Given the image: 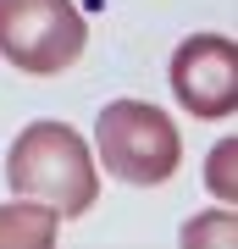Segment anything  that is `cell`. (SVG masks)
<instances>
[{"instance_id": "8992f818", "label": "cell", "mask_w": 238, "mask_h": 249, "mask_svg": "<svg viewBox=\"0 0 238 249\" xmlns=\"http://www.w3.org/2000/svg\"><path fill=\"white\" fill-rule=\"evenodd\" d=\"M233 160H238V144L233 139H221L216 150H211V160H205V183H211V194L221 199V205H233Z\"/></svg>"}, {"instance_id": "52a82bcc", "label": "cell", "mask_w": 238, "mask_h": 249, "mask_svg": "<svg viewBox=\"0 0 238 249\" xmlns=\"http://www.w3.org/2000/svg\"><path fill=\"white\" fill-rule=\"evenodd\" d=\"M205 238H211V244H233V216L221 211L216 222H188L183 227V244H205Z\"/></svg>"}, {"instance_id": "5b68a950", "label": "cell", "mask_w": 238, "mask_h": 249, "mask_svg": "<svg viewBox=\"0 0 238 249\" xmlns=\"http://www.w3.org/2000/svg\"><path fill=\"white\" fill-rule=\"evenodd\" d=\"M55 227H61V216L39 199L17 194L11 205H0V249H50Z\"/></svg>"}, {"instance_id": "6da1fadb", "label": "cell", "mask_w": 238, "mask_h": 249, "mask_svg": "<svg viewBox=\"0 0 238 249\" xmlns=\"http://www.w3.org/2000/svg\"><path fill=\"white\" fill-rule=\"evenodd\" d=\"M6 183L11 194L50 205L55 216H83L100 194L94 155L67 122H28L6 150Z\"/></svg>"}, {"instance_id": "3957f363", "label": "cell", "mask_w": 238, "mask_h": 249, "mask_svg": "<svg viewBox=\"0 0 238 249\" xmlns=\"http://www.w3.org/2000/svg\"><path fill=\"white\" fill-rule=\"evenodd\" d=\"M89 22L72 0H0V55L28 78H55L83 55Z\"/></svg>"}, {"instance_id": "7a4b0ae2", "label": "cell", "mask_w": 238, "mask_h": 249, "mask_svg": "<svg viewBox=\"0 0 238 249\" xmlns=\"http://www.w3.org/2000/svg\"><path fill=\"white\" fill-rule=\"evenodd\" d=\"M94 160L133 188H155L177 172L183 139L177 122L150 100H111L94 116Z\"/></svg>"}, {"instance_id": "277c9868", "label": "cell", "mask_w": 238, "mask_h": 249, "mask_svg": "<svg viewBox=\"0 0 238 249\" xmlns=\"http://www.w3.org/2000/svg\"><path fill=\"white\" fill-rule=\"evenodd\" d=\"M172 94L200 122H227L238 106V45L227 34H188L172 50Z\"/></svg>"}]
</instances>
